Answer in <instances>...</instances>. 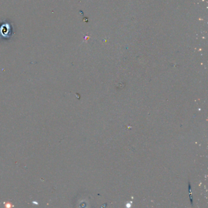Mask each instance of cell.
Returning a JSON list of instances; mask_svg holds the SVG:
<instances>
[{
    "label": "cell",
    "mask_w": 208,
    "mask_h": 208,
    "mask_svg": "<svg viewBox=\"0 0 208 208\" xmlns=\"http://www.w3.org/2000/svg\"><path fill=\"white\" fill-rule=\"evenodd\" d=\"M10 28L11 26L9 24H5L3 25L0 28V33L5 37H9L10 35H9L10 34Z\"/></svg>",
    "instance_id": "cell-1"
}]
</instances>
